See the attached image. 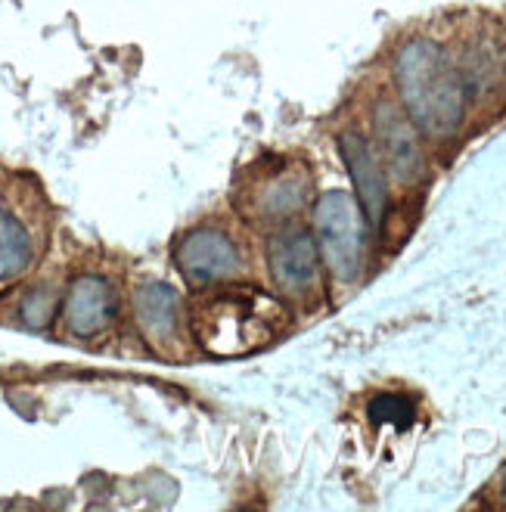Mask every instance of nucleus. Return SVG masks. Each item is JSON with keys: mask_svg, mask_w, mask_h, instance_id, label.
Listing matches in <instances>:
<instances>
[{"mask_svg": "<svg viewBox=\"0 0 506 512\" xmlns=\"http://www.w3.org/2000/svg\"><path fill=\"white\" fill-rule=\"evenodd\" d=\"M289 320L274 295L249 286H224L202 298L190 311L196 342L215 357H243L271 345Z\"/></svg>", "mask_w": 506, "mask_h": 512, "instance_id": "nucleus-1", "label": "nucleus"}, {"mask_svg": "<svg viewBox=\"0 0 506 512\" xmlns=\"http://www.w3.org/2000/svg\"><path fill=\"white\" fill-rule=\"evenodd\" d=\"M395 84L404 112L429 137H451L466 112L463 72L435 41L416 38L398 50Z\"/></svg>", "mask_w": 506, "mask_h": 512, "instance_id": "nucleus-2", "label": "nucleus"}, {"mask_svg": "<svg viewBox=\"0 0 506 512\" xmlns=\"http://www.w3.org/2000/svg\"><path fill=\"white\" fill-rule=\"evenodd\" d=\"M314 230L317 252L323 255L330 274L339 283L357 280L364 267V227L354 199L342 190L320 196L314 208Z\"/></svg>", "mask_w": 506, "mask_h": 512, "instance_id": "nucleus-3", "label": "nucleus"}, {"mask_svg": "<svg viewBox=\"0 0 506 512\" xmlns=\"http://www.w3.org/2000/svg\"><path fill=\"white\" fill-rule=\"evenodd\" d=\"M174 261L193 286H215L240 274V249L221 230H190L174 249Z\"/></svg>", "mask_w": 506, "mask_h": 512, "instance_id": "nucleus-4", "label": "nucleus"}, {"mask_svg": "<svg viewBox=\"0 0 506 512\" xmlns=\"http://www.w3.org/2000/svg\"><path fill=\"white\" fill-rule=\"evenodd\" d=\"M373 128H376L382 159L401 184L420 180L426 159H423V146L416 140V131H413V122L407 118V112H398L395 103H379L376 115H373Z\"/></svg>", "mask_w": 506, "mask_h": 512, "instance_id": "nucleus-5", "label": "nucleus"}, {"mask_svg": "<svg viewBox=\"0 0 506 512\" xmlns=\"http://www.w3.org/2000/svg\"><path fill=\"white\" fill-rule=\"evenodd\" d=\"M267 261H271V277L283 295L305 298L317 286V243L311 233L292 230L280 233L271 249H267Z\"/></svg>", "mask_w": 506, "mask_h": 512, "instance_id": "nucleus-6", "label": "nucleus"}, {"mask_svg": "<svg viewBox=\"0 0 506 512\" xmlns=\"http://www.w3.org/2000/svg\"><path fill=\"white\" fill-rule=\"evenodd\" d=\"M339 146L348 174L354 180L357 199H361L364 218L370 221L373 230H379L385 218V202H389V184H385V168L376 156V149L361 134H345Z\"/></svg>", "mask_w": 506, "mask_h": 512, "instance_id": "nucleus-7", "label": "nucleus"}, {"mask_svg": "<svg viewBox=\"0 0 506 512\" xmlns=\"http://www.w3.org/2000/svg\"><path fill=\"white\" fill-rule=\"evenodd\" d=\"M115 317V292L103 277L84 274L72 283L66 305H63V320L66 329L78 339L100 336L103 329Z\"/></svg>", "mask_w": 506, "mask_h": 512, "instance_id": "nucleus-8", "label": "nucleus"}, {"mask_svg": "<svg viewBox=\"0 0 506 512\" xmlns=\"http://www.w3.org/2000/svg\"><path fill=\"white\" fill-rule=\"evenodd\" d=\"M134 314L143 329V336L159 348L181 342V298L171 286L150 283L137 289L134 295Z\"/></svg>", "mask_w": 506, "mask_h": 512, "instance_id": "nucleus-9", "label": "nucleus"}, {"mask_svg": "<svg viewBox=\"0 0 506 512\" xmlns=\"http://www.w3.org/2000/svg\"><path fill=\"white\" fill-rule=\"evenodd\" d=\"M246 196H252V215L258 221H283L302 208V202L308 196V180L292 171L271 174V177L258 180L255 190Z\"/></svg>", "mask_w": 506, "mask_h": 512, "instance_id": "nucleus-10", "label": "nucleus"}, {"mask_svg": "<svg viewBox=\"0 0 506 512\" xmlns=\"http://www.w3.org/2000/svg\"><path fill=\"white\" fill-rule=\"evenodd\" d=\"M35 261V243L28 227L7 208H0V283L19 280Z\"/></svg>", "mask_w": 506, "mask_h": 512, "instance_id": "nucleus-11", "label": "nucleus"}, {"mask_svg": "<svg viewBox=\"0 0 506 512\" xmlns=\"http://www.w3.org/2000/svg\"><path fill=\"white\" fill-rule=\"evenodd\" d=\"M370 419L373 423H392L398 429H407L413 423V404L401 395H379L370 404Z\"/></svg>", "mask_w": 506, "mask_h": 512, "instance_id": "nucleus-12", "label": "nucleus"}, {"mask_svg": "<svg viewBox=\"0 0 506 512\" xmlns=\"http://www.w3.org/2000/svg\"><path fill=\"white\" fill-rule=\"evenodd\" d=\"M53 311H56V298L50 292H41V289L32 292V295L22 301V317H25V323H32V326L50 323Z\"/></svg>", "mask_w": 506, "mask_h": 512, "instance_id": "nucleus-13", "label": "nucleus"}]
</instances>
